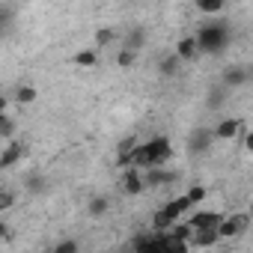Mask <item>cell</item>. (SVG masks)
Returning a JSON list of instances; mask_svg holds the SVG:
<instances>
[{
    "label": "cell",
    "mask_w": 253,
    "mask_h": 253,
    "mask_svg": "<svg viewBox=\"0 0 253 253\" xmlns=\"http://www.w3.org/2000/svg\"><path fill=\"white\" fill-rule=\"evenodd\" d=\"M250 211L247 214H229V217H223V223L217 226V232H220V238H235V235H241V232H247V226H250Z\"/></svg>",
    "instance_id": "obj_2"
},
{
    "label": "cell",
    "mask_w": 253,
    "mask_h": 253,
    "mask_svg": "<svg viewBox=\"0 0 253 253\" xmlns=\"http://www.w3.org/2000/svg\"><path fill=\"white\" fill-rule=\"evenodd\" d=\"M211 140H217V137H214V131L200 128V131H194V134L188 137V152H206V149L211 146Z\"/></svg>",
    "instance_id": "obj_9"
},
{
    "label": "cell",
    "mask_w": 253,
    "mask_h": 253,
    "mask_svg": "<svg viewBox=\"0 0 253 253\" xmlns=\"http://www.w3.org/2000/svg\"><path fill=\"white\" fill-rule=\"evenodd\" d=\"M176 220H179V217H173L167 209H158V211L152 214V229H155V232H167V229H173Z\"/></svg>",
    "instance_id": "obj_11"
},
{
    "label": "cell",
    "mask_w": 253,
    "mask_h": 253,
    "mask_svg": "<svg viewBox=\"0 0 253 253\" xmlns=\"http://www.w3.org/2000/svg\"><path fill=\"white\" fill-rule=\"evenodd\" d=\"M149 146V158H152V167H164L170 158H173V143L167 137H155L146 143Z\"/></svg>",
    "instance_id": "obj_4"
},
{
    "label": "cell",
    "mask_w": 253,
    "mask_h": 253,
    "mask_svg": "<svg viewBox=\"0 0 253 253\" xmlns=\"http://www.w3.org/2000/svg\"><path fill=\"white\" fill-rule=\"evenodd\" d=\"M0 137H3V140H15V119H12L9 110L0 113Z\"/></svg>",
    "instance_id": "obj_12"
},
{
    "label": "cell",
    "mask_w": 253,
    "mask_h": 253,
    "mask_svg": "<svg viewBox=\"0 0 253 253\" xmlns=\"http://www.w3.org/2000/svg\"><path fill=\"white\" fill-rule=\"evenodd\" d=\"M24 158V143L21 140H6V149L0 152V170H9Z\"/></svg>",
    "instance_id": "obj_5"
},
{
    "label": "cell",
    "mask_w": 253,
    "mask_h": 253,
    "mask_svg": "<svg viewBox=\"0 0 253 253\" xmlns=\"http://www.w3.org/2000/svg\"><path fill=\"white\" fill-rule=\"evenodd\" d=\"M197 39H200V51L203 54H220L223 45H226V30L220 24H206L197 33Z\"/></svg>",
    "instance_id": "obj_1"
},
{
    "label": "cell",
    "mask_w": 253,
    "mask_h": 253,
    "mask_svg": "<svg viewBox=\"0 0 253 253\" xmlns=\"http://www.w3.org/2000/svg\"><path fill=\"white\" fill-rule=\"evenodd\" d=\"M107 206H110V203H107V197H92V200H89V214L101 217V214L107 211Z\"/></svg>",
    "instance_id": "obj_21"
},
{
    "label": "cell",
    "mask_w": 253,
    "mask_h": 253,
    "mask_svg": "<svg viewBox=\"0 0 253 253\" xmlns=\"http://www.w3.org/2000/svg\"><path fill=\"white\" fill-rule=\"evenodd\" d=\"M125 48H134V51H140V48H143V30H134L128 39H125Z\"/></svg>",
    "instance_id": "obj_23"
},
{
    "label": "cell",
    "mask_w": 253,
    "mask_h": 253,
    "mask_svg": "<svg viewBox=\"0 0 253 253\" xmlns=\"http://www.w3.org/2000/svg\"><path fill=\"white\" fill-rule=\"evenodd\" d=\"M244 81H247V72L238 69V66H229V69L223 72V86H241Z\"/></svg>",
    "instance_id": "obj_13"
},
{
    "label": "cell",
    "mask_w": 253,
    "mask_h": 253,
    "mask_svg": "<svg viewBox=\"0 0 253 253\" xmlns=\"http://www.w3.org/2000/svg\"><path fill=\"white\" fill-rule=\"evenodd\" d=\"M134 60H137V51H134V48H125V45H122V51L116 54V63H119L122 69H128V66H134Z\"/></svg>",
    "instance_id": "obj_18"
},
{
    "label": "cell",
    "mask_w": 253,
    "mask_h": 253,
    "mask_svg": "<svg viewBox=\"0 0 253 253\" xmlns=\"http://www.w3.org/2000/svg\"><path fill=\"white\" fill-rule=\"evenodd\" d=\"M39 98V92H36V86H30V84H24V86H18L15 89V101L24 107V104H33Z\"/></svg>",
    "instance_id": "obj_16"
},
{
    "label": "cell",
    "mask_w": 253,
    "mask_h": 253,
    "mask_svg": "<svg viewBox=\"0 0 253 253\" xmlns=\"http://www.w3.org/2000/svg\"><path fill=\"white\" fill-rule=\"evenodd\" d=\"M179 63H182V57L173 54V57H164L158 69H161V75H176V72H179Z\"/></svg>",
    "instance_id": "obj_19"
},
{
    "label": "cell",
    "mask_w": 253,
    "mask_h": 253,
    "mask_svg": "<svg viewBox=\"0 0 253 253\" xmlns=\"http://www.w3.org/2000/svg\"><path fill=\"white\" fill-rule=\"evenodd\" d=\"M203 15H217L223 6H226V0H197V3H194Z\"/></svg>",
    "instance_id": "obj_17"
},
{
    "label": "cell",
    "mask_w": 253,
    "mask_h": 253,
    "mask_svg": "<svg viewBox=\"0 0 253 253\" xmlns=\"http://www.w3.org/2000/svg\"><path fill=\"white\" fill-rule=\"evenodd\" d=\"M188 223L194 229H217L223 223V214H217V211H194L188 217Z\"/></svg>",
    "instance_id": "obj_6"
},
{
    "label": "cell",
    "mask_w": 253,
    "mask_h": 253,
    "mask_svg": "<svg viewBox=\"0 0 253 253\" xmlns=\"http://www.w3.org/2000/svg\"><path fill=\"white\" fill-rule=\"evenodd\" d=\"M143 188H146V179H143V167H125V173H122V191L128 194V197H137V194H143Z\"/></svg>",
    "instance_id": "obj_3"
},
{
    "label": "cell",
    "mask_w": 253,
    "mask_h": 253,
    "mask_svg": "<svg viewBox=\"0 0 253 253\" xmlns=\"http://www.w3.org/2000/svg\"><path fill=\"white\" fill-rule=\"evenodd\" d=\"M113 39H116V33H113L110 27H101V30H95V45H98V48H107V45H113Z\"/></svg>",
    "instance_id": "obj_20"
},
{
    "label": "cell",
    "mask_w": 253,
    "mask_h": 253,
    "mask_svg": "<svg viewBox=\"0 0 253 253\" xmlns=\"http://www.w3.org/2000/svg\"><path fill=\"white\" fill-rule=\"evenodd\" d=\"M176 54L182 57V63H191L197 54H203V51H200V39H197V36H185V39H179V42H176Z\"/></svg>",
    "instance_id": "obj_8"
},
{
    "label": "cell",
    "mask_w": 253,
    "mask_h": 253,
    "mask_svg": "<svg viewBox=\"0 0 253 253\" xmlns=\"http://www.w3.org/2000/svg\"><path fill=\"white\" fill-rule=\"evenodd\" d=\"M244 152H250V155H253V128H250V131H244Z\"/></svg>",
    "instance_id": "obj_26"
},
{
    "label": "cell",
    "mask_w": 253,
    "mask_h": 253,
    "mask_svg": "<svg viewBox=\"0 0 253 253\" xmlns=\"http://www.w3.org/2000/svg\"><path fill=\"white\" fill-rule=\"evenodd\" d=\"M244 131V122L241 119H220L217 125H214V137L217 140H232V137H238Z\"/></svg>",
    "instance_id": "obj_7"
},
{
    "label": "cell",
    "mask_w": 253,
    "mask_h": 253,
    "mask_svg": "<svg viewBox=\"0 0 253 253\" xmlns=\"http://www.w3.org/2000/svg\"><path fill=\"white\" fill-rule=\"evenodd\" d=\"M12 203H15V194H12L9 188H3V191H0V211L12 209Z\"/></svg>",
    "instance_id": "obj_24"
},
{
    "label": "cell",
    "mask_w": 253,
    "mask_h": 253,
    "mask_svg": "<svg viewBox=\"0 0 253 253\" xmlns=\"http://www.w3.org/2000/svg\"><path fill=\"white\" fill-rule=\"evenodd\" d=\"M188 200H191L194 206H200V203L206 200V188H203V185H194V188H188Z\"/></svg>",
    "instance_id": "obj_22"
},
{
    "label": "cell",
    "mask_w": 253,
    "mask_h": 253,
    "mask_svg": "<svg viewBox=\"0 0 253 253\" xmlns=\"http://www.w3.org/2000/svg\"><path fill=\"white\" fill-rule=\"evenodd\" d=\"M217 241H220V232L217 229H194L191 247H214Z\"/></svg>",
    "instance_id": "obj_10"
},
{
    "label": "cell",
    "mask_w": 253,
    "mask_h": 253,
    "mask_svg": "<svg viewBox=\"0 0 253 253\" xmlns=\"http://www.w3.org/2000/svg\"><path fill=\"white\" fill-rule=\"evenodd\" d=\"M75 250H78V241H60L54 247V253H75Z\"/></svg>",
    "instance_id": "obj_25"
},
{
    "label": "cell",
    "mask_w": 253,
    "mask_h": 253,
    "mask_svg": "<svg viewBox=\"0 0 253 253\" xmlns=\"http://www.w3.org/2000/svg\"><path fill=\"white\" fill-rule=\"evenodd\" d=\"M191 206H194V203H191V200H188V194H185V197H176V200H170V203H167L164 209H167V211H170L173 217H182V214H185V211H188Z\"/></svg>",
    "instance_id": "obj_15"
},
{
    "label": "cell",
    "mask_w": 253,
    "mask_h": 253,
    "mask_svg": "<svg viewBox=\"0 0 253 253\" xmlns=\"http://www.w3.org/2000/svg\"><path fill=\"white\" fill-rule=\"evenodd\" d=\"M250 214H253V200H250Z\"/></svg>",
    "instance_id": "obj_27"
},
{
    "label": "cell",
    "mask_w": 253,
    "mask_h": 253,
    "mask_svg": "<svg viewBox=\"0 0 253 253\" xmlns=\"http://www.w3.org/2000/svg\"><path fill=\"white\" fill-rule=\"evenodd\" d=\"M72 63H75V66H78V69H92V66H95V63H98V54H95V51H89V48H86V51H78V54H75V57H72Z\"/></svg>",
    "instance_id": "obj_14"
}]
</instances>
